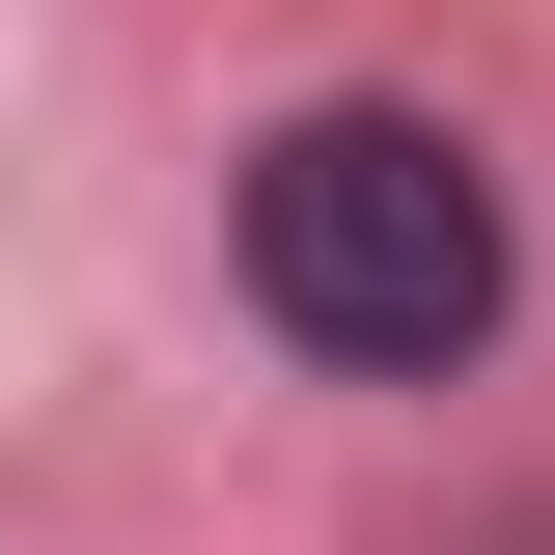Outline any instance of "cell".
<instances>
[{
    "mask_svg": "<svg viewBox=\"0 0 555 555\" xmlns=\"http://www.w3.org/2000/svg\"><path fill=\"white\" fill-rule=\"evenodd\" d=\"M222 278H250L278 361L444 389V361L500 334V167H473L444 112H389V83H334V112H278L250 167H222Z\"/></svg>",
    "mask_w": 555,
    "mask_h": 555,
    "instance_id": "1",
    "label": "cell"
}]
</instances>
